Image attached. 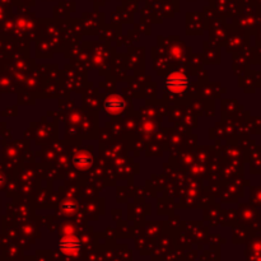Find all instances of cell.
<instances>
[{
  "instance_id": "obj_1",
  "label": "cell",
  "mask_w": 261,
  "mask_h": 261,
  "mask_svg": "<svg viewBox=\"0 0 261 261\" xmlns=\"http://www.w3.org/2000/svg\"><path fill=\"white\" fill-rule=\"evenodd\" d=\"M189 78L182 71H173L168 74L163 81V87L166 91H168L172 94H181L189 88Z\"/></svg>"
},
{
  "instance_id": "obj_2",
  "label": "cell",
  "mask_w": 261,
  "mask_h": 261,
  "mask_svg": "<svg viewBox=\"0 0 261 261\" xmlns=\"http://www.w3.org/2000/svg\"><path fill=\"white\" fill-rule=\"evenodd\" d=\"M59 249L65 255H75L81 250V241L74 234V229L71 227L66 228V232L61 237L60 242H59Z\"/></svg>"
},
{
  "instance_id": "obj_3",
  "label": "cell",
  "mask_w": 261,
  "mask_h": 261,
  "mask_svg": "<svg viewBox=\"0 0 261 261\" xmlns=\"http://www.w3.org/2000/svg\"><path fill=\"white\" fill-rule=\"evenodd\" d=\"M126 107V102L122 97L120 96H110L105 99L103 102V109L107 114L110 115H119Z\"/></svg>"
},
{
  "instance_id": "obj_4",
  "label": "cell",
  "mask_w": 261,
  "mask_h": 261,
  "mask_svg": "<svg viewBox=\"0 0 261 261\" xmlns=\"http://www.w3.org/2000/svg\"><path fill=\"white\" fill-rule=\"evenodd\" d=\"M73 163L76 168L79 170H87L92 166L93 163V158L89 153L87 152H81V153H76L75 157L73 158Z\"/></svg>"
},
{
  "instance_id": "obj_5",
  "label": "cell",
  "mask_w": 261,
  "mask_h": 261,
  "mask_svg": "<svg viewBox=\"0 0 261 261\" xmlns=\"http://www.w3.org/2000/svg\"><path fill=\"white\" fill-rule=\"evenodd\" d=\"M76 208H78L76 203L75 201H71V200L65 201V203L61 205V211L65 212V213H73V212L76 211Z\"/></svg>"
}]
</instances>
